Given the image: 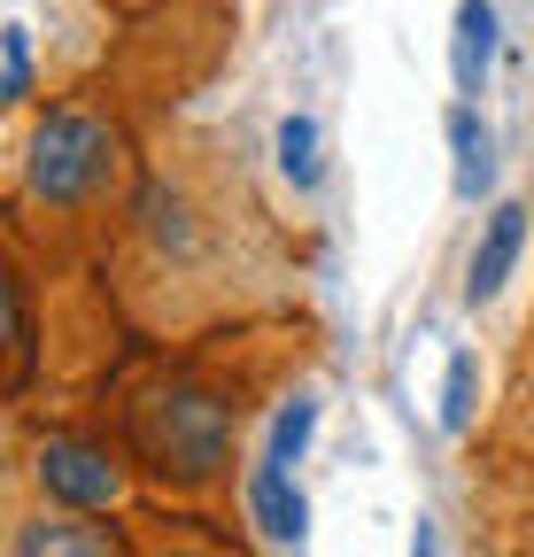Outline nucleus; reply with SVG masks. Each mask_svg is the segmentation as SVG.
Instances as JSON below:
<instances>
[{
    "label": "nucleus",
    "instance_id": "obj_7",
    "mask_svg": "<svg viewBox=\"0 0 534 557\" xmlns=\"http://www.w3.org/2000/svg\"><path fill=\"white\" fill-rule=\"evenodd\" d=\"M519 240H526V201H504L496 218H488V233H481V248H473V278H464V295H473V302H488L504 278H511Z\"/></svg>",
    "mask_w": 534,
    "mask_h": 557
},
{
    "label": "nucleus",
    "instance_id": "obj_8",
    "mask_svg": "<svg viewBox=\"0 0 534 557\" xmlns=\"http://www.w3.org/2000/svg\"><path fill=\"white\" fill-rule=\"evenodd\" d=\"M496 54V9L488 0H457V94H481Z\"/></svg>",
    "mask_w": 534,
    "mask_h": 557
},
{
    "label": "nucleus",
    "instance_id": "obj_13",
    "mask_svg": "<svg viewBox=\"0 0 534 557\" xmlns=\"http://www.w3.org/2000/svg\"><path fill=\"white\" fill-rule=\"evenodd\" d=\"M442 418H449V426H464V418H473V357L449 364V410H442Z\"/></svg>",
    "mask_w": 534,
    "mask_h": 557
},
{
    "label": "nucleus",
    "instance_id": "obj_10",
    "mask_svg": "<svg viewBox=\"0 0 534 557\" xmlns=\"http://www.w3.org/2000/svg\"><path fill=\"white\" fill-rule=\"evenodd\" d=\"M124 557H233L225 542H210V534H194V527H156V534H140Z\"/></svg>",
    "mask_w": 534,
    "mask_h": 557
},
{
    "label": "nucleus",
    "instance_id": "obj_11",
    "mask_svg": "<svg viewBox=\"0 0 534 557\" xmlns=\"http://www.w3.org/2000/svg\"><path fill=\"white\" fill-rule=\"evenodd\" d=\"M280 163H287L295 186H318V124L310 116H287L280 124Z\"/></svg>",
    "mask_w": 534,
    "mask_h": 557
},
{
    "label": "nucleus",
    "instance_id": "obj_6",
    "mask_svg": "<svg viewBox=\"0 0 534 557\" xmlns=\"http://www.w3.org/2000/svg\"><path fill=\"white\" fill-rule=\"evenodd\" d=\"M16 557H124L109 527H86L78 511H39L16 527Z\"/></svg>",
    "mask_w": 534,
    "mask_h": 557
},
{
    "label": "nucleus",
    "instance_id": "obj_4",
    "mask_svg": "<svg viewBox=\"0 0 534 557\" xmlns=\"http://www.w3.org/2000/svg\"><path fill=\"white\" fill-rule=\"evenodd\" d=\"M310 403H295L287 418H280V434H272V457L256 465V527L272 534V542H295L302 534V496H295V457H302V434H310Z\"/></svg>",
    "mask_w": 534,
    "mask_h": 557
},
{
    "label": "nucleus",
    "instance_id": "obj_9",
    "mask_svg": "<svg viewBox=\"0 0 534 557\" xmlns=\"http://www.w3.org/2000/svg\"><path fill=\"white\" fill-rule=\"evenodd\" d=\"M449 139H457V186L481 194V178H488V132H481V116L457 109V116H449Z\"/></svg>",
    "mask_w": 534,
    "mask_h": 557
},
{
    "label": "nucleus",
    "instance_id": "obj_14",
    "mask_svg": "<svg viewBox=\"0 0 534 557\" xmlns=\"http://www.w3.org/2000/svg\"><path fill=\"white\" fill-rule=\"evenodd\" d=\"M101 9H116V16H148L156 0H101Z\"/></svg>",
    "mask_w": 534,
    "mask_h": 557
},
{
    "label": "nucleus",
    "instance_id": "obj_5",
    "mask_svg": "<svg viewBox=\"0 0 534 557\" xmlns=\"http://www.w3.org/2000/svg\"><path fill=\"white\" fill-rule=\"evenodd\" d=\"M39 480H47L71 511H101V504L124 496V472H116L101 449H86V442H47V449H39Z\"/></svg>",
    "mask_w": 534,
    "mask_h": 557
},
{
    "label": "nucleus",
    "instance_id": "obj_1",
    "mask_svg": "<svg viewBox=\"0 0 534 557\" xmlns=\"http://www.w3.org/2000/svg\"><path fill=\"white\" fill-rule=\"evenodd\" d=\"M280 271V240L240 171L218 156H171L140 178L124 218V302L148 333H194L248 310Z\"/></svg>",
    "mask_w": 534,
    "mask_h": 557
},
{
    "label": "nucleus",
    "instance_id": "obj_2",
    "mask_svg": "<svg viewBox=\"0 0 534 557\" xmlns=\"http://www.w3.org/2000/svg\"><path fill=\"white\" fill-rule=\"evenodd\" d=\"M233 442H240V403L194 372H163L148 387H132L124 403V449L148 480L178 487H218L225 465H233Z\"/></svg>",
    "mask_w": 534,
    "mask_h": 557
},
{
    "label": "nucleus",
    "instance_id": "obj_12",
    "mask_svg": "<svg viewBox=\"0 0 534 557\" xmlns=\"http://www.w3.org/2000/svg\"><path fill=\"white\" fill-rule=\"evenodd\" d=\"M16 341H24V310H16V278L0 271V372H9V357H16Z\"/></svg>",
    "mask_w": 534,
    "mask_h": 557
},
{
    "label": "nucleus",
    "instance_id": "obj_3",
    "mask_svg": "<svg viewBox=\"0 0 534 557\" xmlns=\"http://www.w3.org/2000/svg\"><path fill=\"white\" fill-rule=\"evenodd\" d=\"M124 186V132L101 109H47L24 139V194L47 218H78V209L116 201Z\"/></svg>",
    "mask_w": 534,
    "mask_h": 557
},
{
    "label": "nucleus",
    "instance_id": "obj_15",
    "mask_svg": "<svg viewBox=\"0 0 534 557\" xmlns=\"http://www.w3.org/2000/svg\"><path fill=\"white\" fill-rule=\"evenodd\" d=\"M411 557H434V534H426V527H419V542H411Z\"/></svg>",
    "mask_w": 534,
    "mask_h": 557
}]
</instances>
